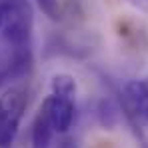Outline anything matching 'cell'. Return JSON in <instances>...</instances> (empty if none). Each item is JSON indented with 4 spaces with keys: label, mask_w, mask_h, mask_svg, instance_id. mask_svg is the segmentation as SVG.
Wrapping results in <instances>:
<instances>
[{
    "label": "cell",
    "mask_w": 148,
    "mask_h": 148,
    "mask_svg": "<svg viewBox=\"0 0 148 148\" xmlns=\"http://www.w3.org/2000/svg\"><path fill=\"white\" fill-rule=\"evenodd\" d=\"M40 8L46 12V16H50L52 20H58L60 18V6H58V0H38Z\"/></svg>",
    "instance_id": "cell-8"
},
{
    "label": "cell",
    "mask_w": 148,
    "mask_h": 148,
    "mask_svg": "<svg viewBox=\"0 0 148 148\" xmlns=\"http://www.w3.org/2000/svg\"><path fill=\"white\" fill-rule=\"evenodd\" d=\"M4 44L6 46L0 50V86L24 76L32 62L30 46H12L8 42Z\"/></svg>",
    "instance_id": "cell-3"
},
{
    "label": "cell",
    "mask_w": 148,
    "mask_h": 148,
    "mask_svg": "<svg viewBox=\"0 0 148 148\" xmlns=\"http://www.w3.org/2000/svg\"><path fill=\"white\" fill-rule=\"evenodd\" d=\"M58 148H76V146H74L72 140H68V138H66V140H62V142L58 144Z\"/></svg>",
    "instance_id": "cell-9"
},
{
    "label": "cell",
    "mask_w": 148,
    "mask_h": 148,
    "mask_svg": "<svg viewBox=\"0 0 148 148\" xmlns=\"http://www.w3.org/2000/svg\"><path fill=\"white\" fill-rule=\"evenodd\" d=\"M52 94L64 96V98H74L76 94V82L70 74H56L52 78Z\"/></svg>",
    "instance_id": "cell-7"
},
{
    "label": "cell",
    "mask_w": 148,
    "mask_h": 148,
    "mask_svg": "<svg viewBox=\"0 0 148 148\" xmlns=\"http://www.w3.org/2000/svg\"><path fill=\"white\" fill-rule=\"evenodd\" d=\"M52 134H54V128L50 124L48 116L40 110L32 124V148H50Z\"/></svg>",
    "instance_id": "cell-6"
},
{
    "label": "cell",
    "mask_w": 148,
    "mask_h": 148,
    "mask_svg": "<svg viewBox=\"0 0 148 148\" xmlns=\"http://www.w3.org/2000/svg\"><path fill=\"white\" fill-rule=\"evenodd\" d=\"M26 92L18 86L8 88L0 96V148H8L14 142L26 112Z\"/></svg>",
    "instance_id": "cell-2"
},
{
    "label": "cell",
    "mask_w": 148,
    "mask_h": 148,
    "mask_svg": "<svg viewBox=\"0 0 148 148\" xmlns=\"http://www.w3.org/2000/svg\"><path fill=\"white\" fill-rule=\"evenodd\" d=\"M2 22H4V16H2V6H0V30H2Z\"/></svg>",
    "instance_id": "cell-10"
},
{
    "label": "cell",
    "mask_w": 148,
    "mask_h": 148,
    "mask_svg": "<svg viewBox=\"0 0 148 148\" xmlns=\"http://www.w3.org/2000/svg\"><path fill=\"white\" fill-rule=\"evenodd\" d=\"M126 108L142 122L148 124V78L146 80H130L124 86Z\"/></svg>",
    "instance_id": "cell-5"
},
{
    "label": "cell",
    "mask_w": 148,
    "mask_h": 148,
    "mask_svg": "<svg viewBox=\"0 0 148 148\" xmlns=\"http://www.w3.org/2000/svg\"><path fill=\"white\" fill-rule=\"evenodd\" d=\"M2 34L4 42L12 46H30L32 10L26 0H4L2 4Z\"/></svg>",
    "instance_id": "cell-1"
},
{
    "label": "cell",
    "mask_w": 148,
    "mask_h": 148,
    "mask_svg": "<svg viewBox=\"0 0 148 148\" xmlns=\"http://www.w3.org/2000/svg\"><path fill=\"white\" fill-rule=\"evenodd\" d=\"M40 110L48 116L54 132L64 134V132H68V128L72 126V120H74V98H64V96L50 94L48 98L42 102Z\"/></svg>",
    "instance_id": "cell-4"
}]
</instances>
